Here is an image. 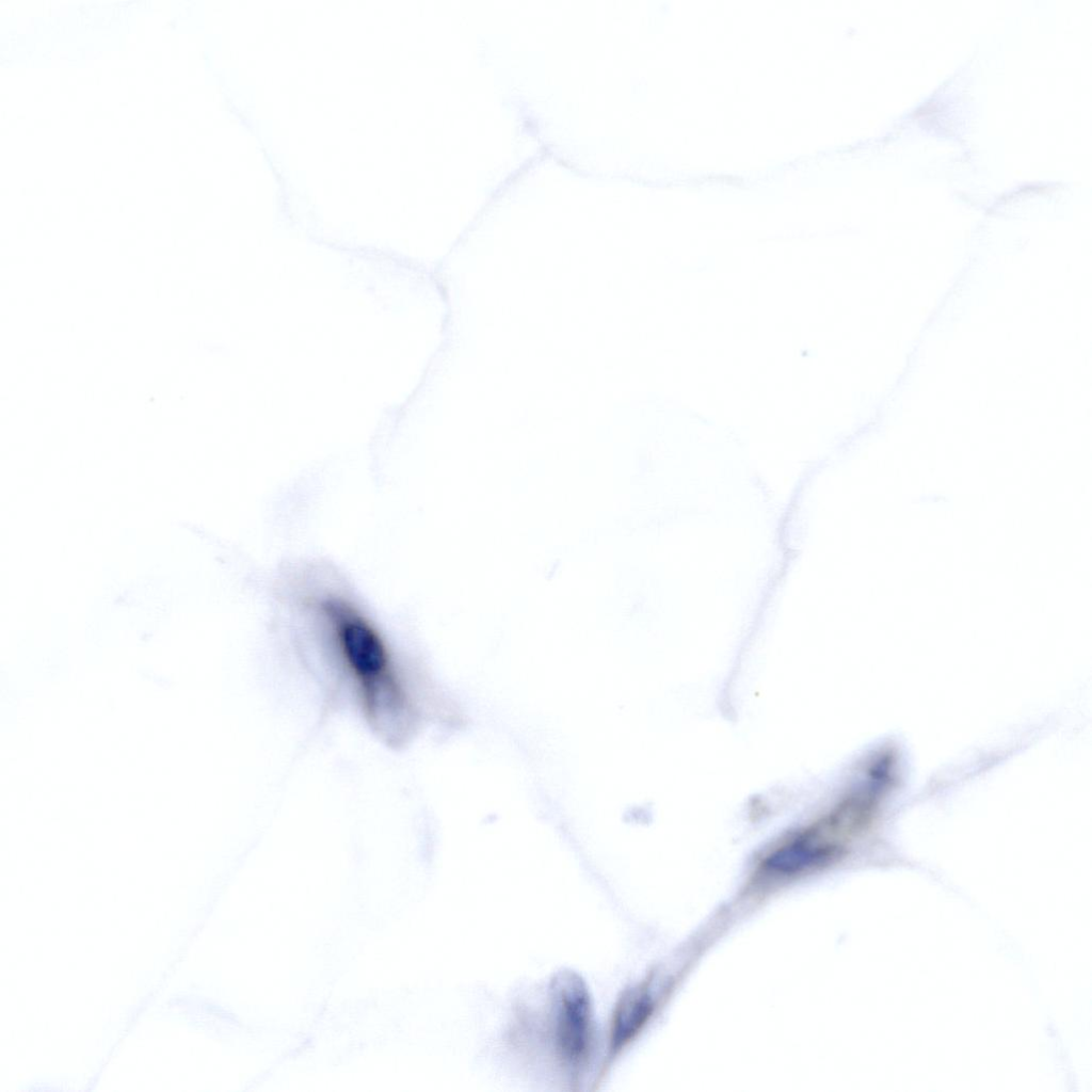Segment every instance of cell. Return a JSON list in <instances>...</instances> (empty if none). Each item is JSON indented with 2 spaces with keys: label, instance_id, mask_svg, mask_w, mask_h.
I'll use <instances>...</instances> for the list:
<instances>
[{
  "label": "cell",
  "instance_id": "obj_4",
  "mask_svg": "<svg viewBox=\"0 0 1092 1092\" xmlns=\"http://www.w3.org/2000/svg\"><path fill=\"white\" fill-rule=\"evenodd\" d=\"M661 998L662 992L653 974L628 986L617 997L611 1014L606 1051L593 1082L594 1089L598 1088L622 1054L648 1026Z\"/></svg>",
  "mask_w": 1092,
  "mask_h": 1092
},
{
  "label": "cell",
  "instance_id": "obj_1",
  "mask_svg": "<svg viewBox=\"0 0 1092 1092\" xmlns=\"http://www.w3.org/2000/svg\"><path fill=\"white\" fill-rule=\"evenodd\" d=\"M327 667L328 693L347 694L373 735L388 748L410 744L425 720L423 685L351 598L335 591L308 593Z\"/></svg>",
  "mask_w": 1092,
  "mask_h": 1092
},
{
  "label": "cell",
  "instance_id": "obj_2",
  "mask_svg": "<svg viewBox=\"0 0 1092 1092\" xmlns=\"http://www.w3.org/2000/svg\"><path fill=\"white\" fill-rule=\"evenodd\" d=\"M546 1029L553 1059L571 1089L587 1076L595 1050L593 1002L585 980L571 968L556 971L548 982Z\"/></svg>",
  "mask_w": 1092,
  "mask_h": 1092
},
{
  "label": "cell",
  "instance_id": "obj_3",
  "mask_svg": "<svg viewBox=\"0 0 1092 1092\" xmlns=\"http://www.w3.org/2000/svg\"><path fill=\"white\" fill-rule=\"evenodd\" d=\"M849 836L830 813L774 845L758 862L755 882L780 885L825 870L845 855V839Z\"/></svg>",
  "mask_w": 1092,
  "mask_h": 1092
}]
</instances>
